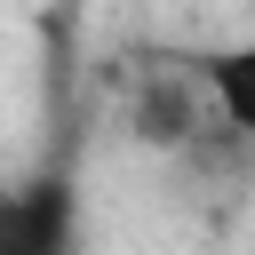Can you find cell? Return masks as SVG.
I'll return each instance as SVG.
<instances>
[{"mask_svg":"<svg viewBox=\"0 0 255 255\" xmlns=\"http://www.w3.org/2000/svg\"><path fill=\"white\" fill-rule=\"evenodd\" d=\"M72 231V191L64 183H24L0 191V255H48Z\"/></svg>","mask_w":255,"mask_h":255,"instance_id":"2","label":"cell"},{"mask_svg":"<svg viewBox=\"0 0 255 255\" xmlns=\"http://www.w3.org/2000/svg\"><path fill=\"white\" fill-rule=\"evenodd\" d=\"M223 128L215 96H207V72L199 56H135L128 64V135L151 143V151H191Z\"/></svg>","mask_w":255,"mask_h":255,"instance_id":"1","label":"cell"},{"mask_svg":"<svg viewBox=\"0 0 255 255\" xmlns=\"http://www.w3.org/2000/svg\"><path fill=\"white\" fill-rule=\"evenodd\" d=\"M199 72H207V96L223 112V128H239L255 143V40H231V48H199Z\"/></svg>","mask_w":255,"mask_h":255,"instance_id":"3","label":"cell"}]
</instances>
